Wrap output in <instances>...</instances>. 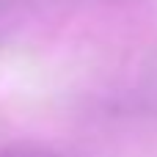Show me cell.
Returning a JSON list of instances; mask_svg holds the SVG:
<instances>
[{"label": "cell", "mask_w": 157, "mask_h": 157, "mask_svg": "<svg viewBox=\"0 0 157 157\" xmlns=\"http://www.w3.org/2000/svg\"><path fill=\"white\" fill-rule=\"evenodd\" d=\"M0 157H39V152H0Z\"/></svg>", "instance_id": "6da1fadb"}]
</instances>
